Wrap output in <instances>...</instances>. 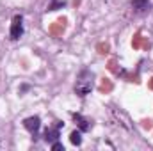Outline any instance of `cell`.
Returning <instances> with one entry per match:
<instances>
[{"mask_svg": "<svg viewBox=\"0 0 153 151\" xmlns=\"http://www.w3.org/2000/svg\"><path fill=\"white\" fill-rule=\"evenodd\" d=\"M73 119L78 123V128H80V132H87V130H91V121H89V119L82 117L80 114H73Z\"/></svg>", "mask_w": 153, "mask_h": 151, "instance_id": "5", "label": "cell"}, {"mask_svg": "<svg viewBox=\"0 0 153 151\" xmlns=\"http://www.w3.org/2000/svg\"><path fill=\"white\" fill-rule=\"evenodd\" d=\"M150 0H132V7L137 11V13H144L150 9Z\"/></svg>", "mask_w": 153, "mask_h": 151, "instance_id": "6", "label": "cell"}, {"mask_svg": "<svg viewBox=\"0 0 153 151\" xmlns=\"http://www.w3.org/2000/svg\"><path fill=\"white\" fill-rule=\"evenodd\" d=\"M64 5H66V2H59V0H53V2L50 4L48 11H57V9H62Z\"/></svg>", "mask_w": 153, "mask_h": 151, "instance_id": "8", "label": "cell"}, {"mask_svg": "<svg viewBox=\"0 0 153 151\" xmlns=\"http://www.w3.org/2000/svg\"><path fill=\"white\" fill-rule=\"evenodd\" d=\"M23 34V18L20 14H16L11 21V39H20Z\"/></svg>", "mask_w": 153, "mask_h": 151, "instance_id": "2", "label": "cell"}, {"mask_svg": "<svg viewBox=\"0 0 153 151\" xmlns=\"http://www.w3.org/2000/svg\"><path fill=\"white\" fill-rule=\"evenodd\" d=\"M62 126V123H59L57 126H53V128H48L46 132H45V141L48 142V144H52V142H55V141H59V128Z\"/></svg>", "mask_w": 153, "mask_h": 151, "instance_id": "4", "label": "cell"}, {"mask_svg": "<svg viewBox=\"0 0 153 151\" xmlns=\"http://www.w3.org/2000/svg\"><path fill=\"white\" fill-rule=\"evenodd\" d=\"M23 126H25L30 133H38L39 128H41V119H39L38 115H30V117H27V119L23 121Z\"/></svg>", "mask_w": 153, "mask_h": 151, "instance_id": "3", "label": "cell"}, {"mask_svg": "<svg viewBox=\"0 0 153 151\" xmlns=\"http://www.w3.org/2000/svg\"><path fill=\"white\" fill-rule=\"evenodd\" d=\"M94 80V75L89 71V70H82L78 76H76L75 80V93L76 96H80V98H84V96H87L91 91H93V82Z\"/></svg>", "mask_w": 153, "mask_h": 151, "instance_id": "1", "label": "cell"}, {"mask_svg": "<svg viewBox=\"0 0 153 151\" xmlns=\"http://www.w3.org/2000/svg\"><path fill=\"white\" fill-rule=\"evenodd\" d=\"M52 150L53 151H64V146L59 141H55V142H52Z\"/></svg>", "mask_w": 153, "mask_h": 151, "instance_id": "9", "label": "cell"}, {"mask_svg": "<svg viewBox=\"0 0 153 151\" xmlns=\"http://www.w3.org/2000/svg\"><path fill=\"white\" fill-rule=\"evenodd\" d=\"M70 141H71V144H75V146H80L82 144V133L75 130V132H71V135H70Z\"/></svg>", "mask_w": 153, "mask_h": 151, "instance_id": "7", "label": "cell"}]
</instances>
